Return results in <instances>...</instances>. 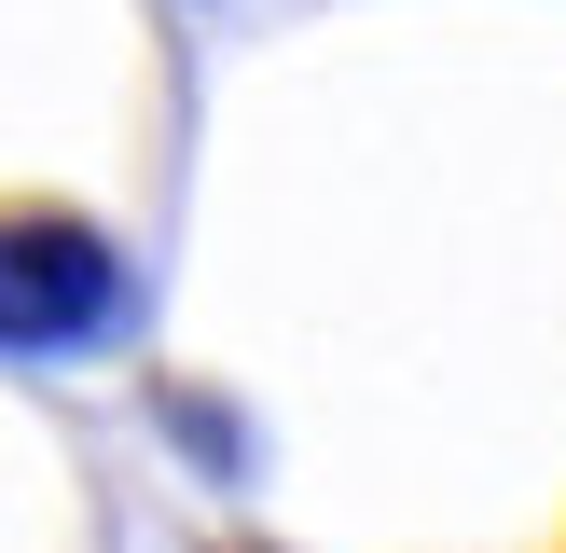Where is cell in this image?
<instances>
[{"label": "cell", "mask_w": 566, "mask_h": 553, "mask_svg": "<svg viewBox=\"0 0 566 553\" xmlns=\"http://www.w3.org/2000/svg\"><path fill=\"white\" fill-rule=\"evenodd\" d=\"M111 304H125V276H111L97 236H70V221H0V346H83V332H111Z\"/></svg>", "instance_id": "1"}]
</instances>
